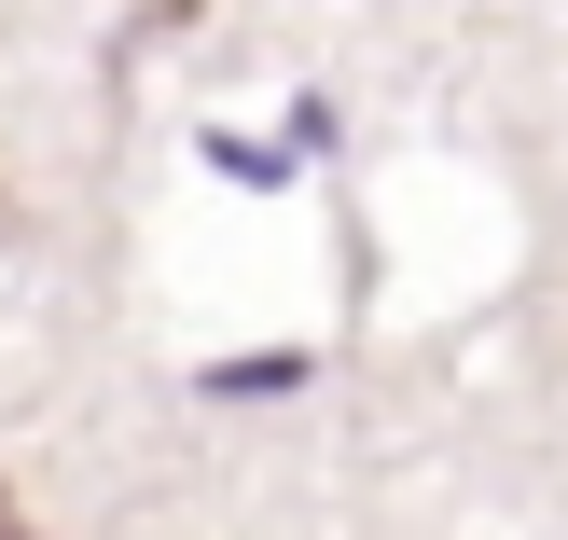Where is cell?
<instances>
[{"label":"cell","mask_w":568,"mask_h":540,"mask_svg":"<svg viewBox=\"0 0 568 540\" xmlns=\"http://www.w3.org/2000/svg\"><path fill=\"white\" fill-rule=\"evenodd\" d=\"M264 388H305V360H292V347H250V360L209 375V403H264Z\"/></svg>","instance_id":"1"},{"label":"cell","mask_w":568,"mask_h":540,"mask_svg":"<svg viewBox=\"0 0 568 540\" xmlns=\"http://www.w3.org/2000/svg\"><path fill=\"white\" fill-rule=\"evenodd\" d=\"M0 540H42V527H28V499H14V486H0Z\"/></svg>","instance_id":"2"}]
</instances>
